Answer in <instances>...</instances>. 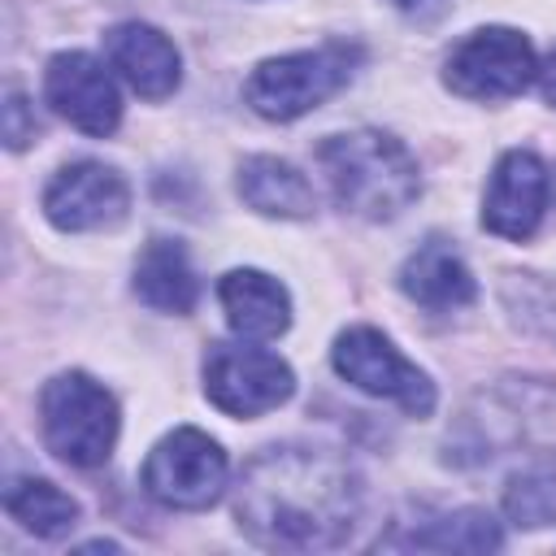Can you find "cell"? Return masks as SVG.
I'll return each mask as SVG.
<instances>
[{"label": "cell", "instance_id": "obj_14", "mask_svg": "<svg viewBox=\"0 0 556 556\" xmlns=\"http://www.w3.org/2000/svg\"><path fill=\"white\" fill-rule=\"evenodd\" d=\"M400 291H404L413 304L430 308V313H452V308L473 304L478 282H473L469 265H465L443 239H430V243H421V248L404 261V269H400Z\"/></svg>", "mask_w": 556, "mask_h": 556}, {"label": "cell", "instance_id": "obj_19", "mask_svg": "<svg viewBox=\"0 0 556 556\" xmlns=\"http://www.w3.org/2000/svg\"><path fill=\"white\" fill-rule=\"evenodd\" d=\"M504 513L513 526H526V530L552 526L556 521V473L547 469L513 473L504 486Z\"/></svg>", "mask_w": 556, "mask_h": 556}, {"label": "cell", "instance_id": "obj_15", "mask_svg": "<svg viewBox=\"0 0 556 556\" xmlns=\"http://www.w3.org/2000/svg\"><path fill=\"white\" fill-rule=\"evenodd\" d=\"M135 291L161 313H191L200 300V278L178 239H152L135 261Z\"/></svg>", "mask_w": 556, "mask_h": 556}, {"label": "cell", "instance_id": "obj_10", "mask_svg": "<svg viewBox=\"0 0 556 556\" xmlns=\"http://www.w3.org/2000/svg\"><path fill=\"white\" fill-rule=\"evenodd\" d=\"M43 96L83 135L104 139L122 122V96H117L109 70L87 52H56L43 70Z\"/></svg>", "mask_w": 556, "mask_h": 556}, {"label": "cell", "instance_id": "obj_5", "mask_svg": "<svg viewBox=\"0 0 556 556\" xmlns=\"http://www.w3.org/2000/svg\"><path fill=\"white\" fill-rule=\"evenodd\" d=\"M539 78L534 48L513 26L469 30L443 61V83L465 100H513Z\"/></svg>", "mask_w": 556, "mask_h": 556}, {"label": "cell", "instance_id": "obj_20", "mask_svg": "<svg viewBox=\"0 0 556 556\" xmlns=\"http://www.w3.org/2000/svg\"><path fill=\"white\" fill-rule=\"evenodd\" d=\"M504 295L534 334L556 343V287L552 282H539L534 274H508Z\"/></svg>", "mask_w": 556, "mask_h": 556}, {"label": "cell", "instance_id": "obj_3", "mask_svg": "<svg viewBox=\"0 0 556 556\" xmlns=\"http://www.w3.org/2000/svg\"><path fill=\"white\" fill-rule=\"evenodd\" d=\"M43 443L74 469H96L113 456L117 443V400L87 374H56L39 391Z\"/></svg>", "mask_w": 556, "mask_h": 556}, {"label": "cell", "instance_id": "obj_13", "mask_svg": "<svg viewBox=\"0 0 556 556\" xmlns=\"http://www.w3.org/2000/svg\"><path fill=\"white\" fill-rule=\"evenodd\" d=\"M217 300L226 308V321L239 339L265 343L278 339L291 326V295L278 278L261 274V269H230L217 282Z\"/></svg>", "mask_w": 556, "mask_h": 556}, {"label": "cell", "instance_id": "obj_18", "mask_svg": "<svg viewBox=\"0 0 556 556\" xmlns=\"http://www.w3.org/2000/svg\"><path fill=\"white\" fill-rule=\"evenodd\" d=\"M500 543H504L500 521L482 508L443 513L408 534V547H426V552H495Z\"/></svg>", "mask_w": 556, "mask_h": 556}, {"label": "cell", "instance_id": "obj_21", "mask_svg": "<svg viewBox=\"0 0 556 556\" xmlns=\"http://www.w3.org/2000/svg\"><path fill=\"white\" fill-rule=\"evenodd\" d=\"M35 113L26 109V96L22 91H9V100H4V143L13 148V152H22L30 139H35Z\"/></svg>", "mask_w": 556, "mask_h": 556}, {"label": "cell", "instance_id": "obj_24", "mask_svg": "<svg viewBox=\"0 0 556 556\" xmlns=\"http://www.w3.org/2000/svg\"><path fill=\"white\" fill-rule=\"evenodd\" d=\"M400 9H421V4H430V0H395Z\"/></svg>", "mask_w": 556, "mask_h": 556}, {"label": "cell", "instance_id": "obj_2", "mask_svg": "<svg viewBox=\"0 0 556 556\" xmlns=\"http://www.w3.org/2000/svg\"><path fill=\"white\" fill-rule=\"evenodd\" d=\"M317 165L334 191V204L352 217H365V222L400 217L421 191V174H417L413 152L387 130L330 135L317 148Z\"/></svg>", "mask_w": 556, "mask_h": 556}, {"label": "cell", "instance_id": "obj_1", "mask_svg": "<svg viewBox=\"0 0 556 556\" xmlns=\"http://www.w3.org/2000/svg\"><path fill=\"white\" fill-rule=\"evenodd\" d=\"M365 513L361 473L326 447H265L248 460L235 517L248 539L278 552L343 547Z\"/></svg>", "mask_w": 556, "mask_h": 556}, {"label": "cell", "instance_id": "obj_7", "mask_svg": "<svg viewBox=\"0 0 556 556\" xmlns=\"http://www.w3.org/2000/svg\"><path fill=\"white\" fill-rule=\"evenodd\" d=\"M226 452L195 426L169 430L143 460V491L165 508H208L226 486Z\"/></svg>", "mask_w": 556, "mask_h": 556}, {"label": "cell", "instance_id": "obj_22", "mask_svg": "<svg viewBox=\"0 0 556 556\" xmlns=\"http://www.w3.org/2000/svg\"><path fill=\"white\" fill-rule=\"evenodd\" d=\"M539 87H543V100L556 109V48H552L547 61L539 65Z\"/></svg>", "mask_w": 556, "mask_h": 556}, {"label": "cell", "instance_id": "obj_16", "mask_svg": "<svg viewBox=\"0 0 556 556\" xmlns=\"http://www.w3.org/2000/svg\"><path fill=\"white\" fill-rule=\"evenodd\" d=\"M239 195L265 217H308L317 204L313 182L278 156H248L239 165Z\"/></svg>", "mask_w": 556, "mask_h": 556}, {"label": "cell", "instance_id": "obj_4", "mask_svg": "<svg viewBox=\"0 0 556 556\" xmlns=\"http://www.w3.org/2000/svg\"><path fill=\"white\" fill-rule=\"evenodd\" d=\"M356 61H361V48H348V43H326V48H313V52L269 56L248 74L243 100L265 122H295L308 109H317L321 100H330L352 78Z\"/></svg>", "mask_w": 556, "mask_h": 556}, {"label": "cell", "instance_id": "obj_11", "mask_svg": "<svg viewBox=\"0 0 556 556\" xmlns=\"http://www.w3.org/2000/svg\"><path fill=\"white\" fill-rule=\"evenodd\" d=\"M547 165L530 148H513L495 161L486 195H482V226L500 239H530L547 208Z\"/></svg>", "mask_w": 556, "mask_h": 556}, {"label": "cell", "instance_id": "obj_12", "mask_svg": "<svg viewBox=\"0 0 556 556\" xmlns=\"http://www.w3.org/2000/svg\"><path fill=\"white\" fill-rule=\"evenodd\" d=\"M104 52L109 65L143 96V100H165L178 91L182 83V56L169 43V35H161L148 22H122L104 35Z\"/></svg>", "mask_w": 556, "mask_h": 556}, {"label": "cell", "instance_id": "obj_6", "mask_svg": "<svg viewBox=\"0 0 556 556\" xmlns=\"http://www.w3.org/2000/svg\"><path fill=\"white\" fill-rule=\"evenodd\" d=\"M330 365H334L339 378H348L365 395L391 400V404H400L413 417H430L434 413V400H439L434 382L413 361H404L400 348L382 330H374V326L343 330L334 339V348H330Z\"/></svg>", "mask_w": 556, "mask_h": 556}, {"label": "cell", "instance_id": "obj_23", "mask_svg": "<svg viewBox=\"0 0 556 556\" xmlns=\"http://www.w3.org/2000/svg\"><path fill=\"white\" fill-rule=\"evenodd\" d=\"M543 426H547V434H543V439L552 443V434H556V417H543Z\"/></svg>", "mask_w": 556, "mask_h": 556}, {"label": "cell", "instance_id": "obj_9", "mask_svg": "<svg viewBox=\"0 0 556 556\" xmlns=\"http://www.w3.org/2000/svg\"><path fill=\"white\" fill-rule=\"evenodd\" d=\"M126 208H130V187L104 161H74L56 169L52 182L43 187V217L65 235L109 230L126 217Z\"/></svg>", "mask_w": 556, "mask_h": 556}, {"label": "cell", "instance_id": "obj_8", "mask_svg": "<svg viewBox=\"0 0 556 556\" xmlns=\"http://www.w3.org/2000/svg\"><path fill=\"white\" fill-rule=\"evenodd\" d=\"M295 374L282 356L252 343H213L204 356V395L230 417H261L287 404Z\"/></svg>", "mask_w": 556, "mask_h": 556}, {"label": "cell", "instance_id": "obj_17", "mask_svg": "<svg viewBox=\"0 0 556 556\" xmlns=\"http://www.w3.org/2000/svg\"><path fill=\"white\" fill-rule=\"evenodd\" d=\"M4 513L35 539H61L78 526V500L48 478H13L4 491Z\"/></svg>", "mask_w": 556, "mask_h": 556}]
</instances>
